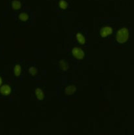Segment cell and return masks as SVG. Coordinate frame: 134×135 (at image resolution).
I'll return each instance as SVG.
<instances>
[{"instance_id": "1", "label": "cell", "mask_w": 134, "mask_h": 135, "mask_svg": "<svg viewBox=\"0 0 134 135\" xmlns=\"http://www.w3.org/2000/svg\"><path fill=\"white\" fill-rule=\"evenodd\" d=\"M129 37V31L127 28H122L116 33V40L120 44H123L127 40Z\"/></svg>"}, {"instance_id": "2", "label": "cell", "mask_w": 134, "mask_h": 135, "mask_svg": "<svg viewBox=\"0 0 134 135\" xmlns=\"http://www.w3.org/2000/svg\"><path fill=\"white\" fill-rule=\"evenodd\" d=\"M72 54L74 57L77 59H82L85 55L84 51L81 48L78 47H75L72 49Z\"/></svg>"}, {"instance_id": "3", "label": "cell", "mask_w": 134, "mask_h": 135, "mask_svg": "<svg viewBox=\"0 0 134 135\" xmlns=\"http://www.w3.org/2000/svg\"><path fill=\"white\" fill-rule=\"evenodd\" d=\"M112 33V28L110 26H105L101 29L99 34L102 38H105L110 35Z\"/></svg>"}, {"instance_id": "4", "label": "cell", "mask_w": 134, "mask_h": 135, "mask_svg": "<svg viewBox=\"0 0 134 135\" xmlns=\"http://www.w3.org/2000/svg\"><path fill=\"white\" fill-rule=\"evenodd\" d=\"M0 92L3 96H7V95L10 94V93L11 92V87L9 85L5 84V85L2 86L1 87V88H0Z\"/></svg>"}, {"instance_id": "5", "label": "cell", "mask_w": 134, "mask_h": 135, "mask_svg": "<svg viewBox=\"0 0 134 135\" xmlns=\"http://www.w3.org/2000/svg\"><path fill=\"white\" fill-rule=\"evenodd\" d=\"M76 90V86L74 85H70L67 86L66 88H65V94L68 96H70V95H72Z\"/></svg>"}, {"instance_id": "6", "label": "cell", "mask_w": 134, "mask_h": 135, "mask_svg": "<svg viewBox=\"0 0 134 135\" xmlns=\"http://www.w3.org/2000/svg\"><path fill=\"white\" fill-rule=\"evenodd\" d=\"M35 96H36L37 99L38 100H43V98H44V93H43V90L40 88H38L35 89Z\"/></svg>"}, {"instance_id": "7", "label": "cell", "mask_w": 134, "mask_h": 135, "mask_svg": "<svg viewBox=\"0 0 134 135\" xmlns=\"http://www.w3.org/2000/svg\"><path fill=\"white\" fill-rule=\"evenodd\" d=\"M59 67H60V69L63 71H66L68 69V63L67 62H66L64 60H60L59 63Z\"/></svg>"}, {"instance_id": "8", "label": "cell", "mask_w": 134, "mask_h": 135, "mask_svg": "<svg viewBox=\"0 0 134 135\" xmlns=\"http://www.w3.org/2000/svg\"><path fill=\"white\" fill-rule=\"evenodd\" d=\"M76 40L78 42L79 44H84L85 43V38L84 37V35L81 34V33H78L76 35Z\"/></svg>"}, {"instance_id": "9", "label": "cell", "mask_w": 134, "mask_h": 135, "mask_svg": "<svg viewBox=\"0 0 134 135\" xmlns=\"http://www.w3.org/2000/svg\"><path fill=\"white\" fill-rule=\"evenodd\" d=\"M12 7L14 10H18L21 8V3L18 0H14L12 2Z\"/></svg>"}, {"instance_id": "10", "label": "cell", "mask_w": 134, "mask_h": 135, "mask_svg": "<svg viewBox=\"0 0 134 135\" xmlns=\"http://www.w3.org/2000/svg\"><path fill=\"white\" fill-rule=\"evenodd\" d=\"M59 7L62 9H66L68 7V3L65 0H60L59 1Z\"/></svg>"}, {"instance_id": "11", "label": "cell", "mask_w": 134, "mask_h": 135, "mask_svg": "<svg viewBox=\"0 0 134 135\" xmlns=\"http://www.w3.org/2000/svg\"><path fill=\"white\" fill-rule=\"evenodd\" d=\"M21 71H22V68H21L20 65H16L14 68V74L16 76H18L20 75Z\"/></svg>"}, {"instance_id": "12", "label": "cell", "mask_w": 134, "mask_h": 135, "mask_svg": "<svg viewBox=\"0 0 134 135\" xmlns=\"http://www.w3.org/2000/svg\"><path fill=\"white\" fill-rule=\"evenodd\" d=\"M29 18V16L26 13H21L20 14H19L18 15V18H19L20 21H26Z\"/></svg>"}, {"instance_id": "13", "label": "cell", "mask_w": 134, "mask_h": 135, "mask_svg": "<svg viewBox=\"0 0 134 135\" xmlns=\"http://www.w3.org/2000/svg\"><path fill=\"white\" fill-rule=\"evenodd\" d=\"M29 73L32 75V76H35L38 74V69L35 67H31L28 70Z\"/></svg>"}, {"instance_id": "14", "label": "cell", "mask_w": 134, "mask_h": 135, "mask_svg": "<svg viewBox=\"0 0 134 135\" xmlns=\"http://www.w3.org/2000/svg\"><path fill=\"white\" fill-rule=\"evenodd\" d=\"M1 83H2V79H1V76H0V86H1Z\"/></svg>"}]
</instances>
